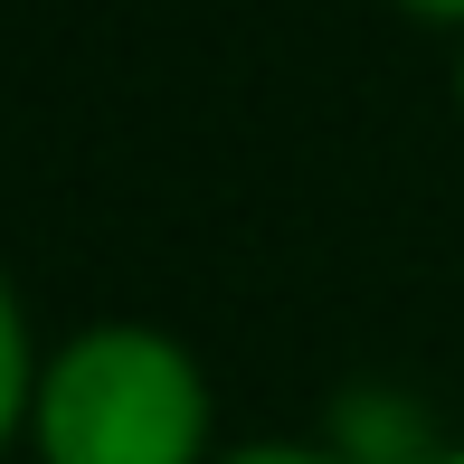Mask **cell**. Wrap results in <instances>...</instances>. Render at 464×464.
Here are the masks:
<instances>
[{"mask_svg":"<svg viewBox=\"0 0 464 464\" xmlns=\"http://www.w3.org/2000/svg\"><path fill=\"white\" fill-rule=\"evenodd\" d=\"M38 455L48 464H199L208 389L161 332H86L38 370Z\"/></svg>","mask_w":464,"mask_h":464,"instance_id":"1","label":"cell"},{"mask_svg":"<svg viewBox=\"0 0 464 464\" xmlns=\"http://www.w3.org/2000/svg\"><path fill=\"white\" fill-rule=\"evenodd\" d=\"M342 464H436L427 436H417L408 408H389V398H351L342 408V446H332Z\"/></svg>","mask_w":464,"mask_h":464,"instance_id":"2","label":"cell"},{"mask_svg":"<svg viewBox=\"0 0 464 464\" xmlns=\"http://www.w3.org/2000/svg\"><path fill=\"white\" fill-rule=\"evenodd\" d=\"M19 408H38V379H29V342H19V304L0 285V436L19 427Z\"/></svg>","mask_w":464,"mask_h":464,"instance_id":"3","label":"cell"},{"mask_svg":"<svg viewBox=\"0 0 464 464\" xmlns=\"http://www.w3.org/2000/svg\"><path fill=\"white\" fill-rule=\"evenodd\" d=\"M218 464H342V455H332V446H237Z\"/></svg>","mask_w":464,"mask_h":464,"instance_id":"4","label":"cell"},{"mask_svg":"<svg viewBox=\"0 0 464 464\" xmlns=\"http://www.w3.org/2000/svg\"><path fill=\"white\" fill-rule=\"evenodd\" d=\"M417 19H464V0H408Z\"/></svg>","mask_w":464,"mask_h":464,"instance_id":"5","label":"cell"},{"mask_svg":"<svg viewBox=\"0 0 464 464\" xmlns=\"http://www.w3.org/2000/svg\"><path fill=\"white\" fill-rule=\"evenodd\" d=\"M436 464H464V446H446V455H436Z\"/></svg>","mask_w":464,"mask_h":464,"instance_id":"6","label":"cell"},{"mask_svg":"<svg viewBox=\"0 0 464 464\" xmlns=\"http://www.w3.org/2000/svg\"><path fill=\"white\" fill-rule=\"evenodd\" d=\"M455 86H464V76H455Z\"/></svg>","mask_w":464,"mask_h":464,"instance_id":"7","label":"cell"}]
</instances>
